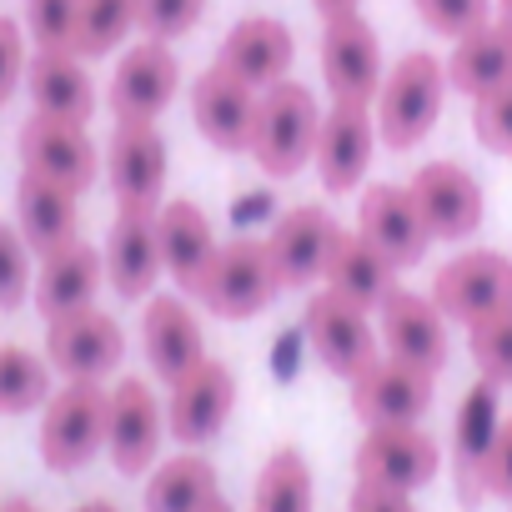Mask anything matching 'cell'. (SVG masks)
I'll list each match as a JSON object with an SVG mask.
<instances>
[{"mask_svg": "<svg viewBox=\"0 0 512 512\" xmlns=\"http://www.w3.org/2000/svg\"><path fill=\"white\" fill-rule=\"evenodd\" d=\"M447 91H452L447 61H437L432 51H407V56L387 71V81H382V91H377V101H372L382 146H392V151L422 146V141L432 136V126L442 121Z\"/></svg>", "mask_w": 512, "mask_h": 512, "instance_id": "obj_1", "label": "cell"}, {"mask_svg": "<svg viewBox=\"0 0 512 512\" xmlns=\"http://www.w3.org/2000/svg\"><path fill=\"white\" fill-rule=\"evenodd\" d=\"M317 131H322V111L317 96L302 81H277L262 91L256 106V131H251V161L272 181H292L297 171L312 166L317 151Z\"/></svg>", "mask_w": 512, "mask_h": 512, "instance_id": "obj_2", "label": "cell"}, {"mask_svg": "<svg viewBox=\"0 0 512 512\" xmlns=\"http://www.w3.org/2000/svg\"><path fill=\"white\" fill-rule=\"evenodd\" d=\"M106 387L101 382H66L51 392V402L41 407V462L51 472H81L96 462V452H106Z\"/></svg>", "mask_w": 512, "mask_h": 512, "instance_id": "obj_3", "label": "cell"}, {"mask_svg": "<svg viewBox=\"0 0 512 512\" xmlns=\"http://www.w3.org/2000/svg\"><path fill=\"white\" fill-rule=\"evenodd\" d=\"M302 337L312 347V357L342 377V382H357L377 357H382V337H377V317L362 312L357 302L337 297V292H312L307 307H302Z\"/></svg>", "mask_w": 512, "mask_h": 512, "instance_id": "obj_4", "label": "cell"}, {"mask_svg": "<svg viewBox=\"0 0 512 512\" xmlns=\"http://www.w3.org/2000/svg\"><path fill=\"white\" fill-rule=\"evenodd\" d=\"M427 297L437 302V312L447 322L477 327V322L512 307V256H502L492 246H467L452 262L437 267Z\"/></svg>", "mask_w": 512, "mask_h": 512, "instance_id": "obj_5", "label": "cell"}, {"mask_svg": "<svg viewBox=\"0 0 512 512\" xmlns=\"http://www.w3.org/2000/svg\"><path fill=\"white\" fill-rule=\"evenodd\" d=\"M277 292L282 287H277V272L267 262L262 236H236V241H221L196 302L221 322H251V317H262L272 307Z\"/></svg>", "mask_w": 512, "mask_h": 512, "instance_id": "obj_6", "label": "cell"}, {"mask_svg": "<svg viewBox=\"0 0 512 512\" xmlns=\"http://www.w3.org/2000/svg\"><path fill=\"white\" fill-rule=\"evenodd\" d=\"M387 81L382 66V41L362 11H342L322 21V86L332 101H357L372 106Z\"/></svg>", "mask_w": 512, "mask_h": 512, "instance_id": "obj_7", "label": "cell"}, {"mask_svg": "<svg viewBox=\"0 0 512 512\" xmlns=\"http://www.w3.org/2000/svg\"><path fill=\"white\" fill-rule=\"evenodd\" d=\"M166 442V402L146 377H121L106 397V457L121 477H146Z\"/></svg>", "mask_w": 512, "mask_h": 512, "instance_id": "obj_8", "label": "cell"}, {"mask_svg": "<svg viewBox=\"0 0 512 512\" xmlns=\"http://www.w3.org/2000/svg\"><path fill=\"white\" fill-rule=\"evenodd\" d=\"M176 91H181L176 51L166 41H136L116 61V76L106 86V106H111L116 126H156V116H166Z\"/></svg>", "mask_w": 512, "mask_h": 512, "instance_id": "obj_9", "label": "cell"}, {"mask_svg": "<svg viewBox=\"0 0 512 512\" xmlns=\"http://www.w3.org/2000/svg\"><path fill=\"white\" fill-rule=\"evenodd\" d=\"M236 412V377L226 362L216 357H201L191 372H181L171 387H166V432L181 442V447H206L226 432Z\"/></svg>", "mask_w": 512, "mask_h": 512, "instance_id": "obj_10", "label": "cell"}, {"mask_svg": "<svg viewBox=\"0 0 512 512\" xmlns=\"http://www.w3.org/2000/svg\"><path fill=\"white\" fill-rule=\"evenodd\" d=\"M337 236H342V226L332 221L327 206H292V211H282L272 221V231L262 236L267 262L277 272V287L282 292H302V287L322 282Z\"/></svg>", "mask_w": 512, "mask_h": 512, "instance_id": "obj_11", "label": "cell"}, {"mask_svg": "<svg viewBox=\"0 0 512 512\" xmlns=\"http://www.w3.org/2000/svg\"><path fill=\"white\" fill-rule=\"evenodd\" d=\"M171 151L156 126H116L106 141V181L116 211H161L166 206Z\"/></svg>", "mask_w": 512, "mask_h": 512, "instance_id": "obj_12", "label": "cell"}, {"mask_svg": "<svg viewBox=\"0 0 512 512\" xmlns=\"http://www.w3.org/2000/svg\"><path fill=\"white\" fill-rule=\"evenodd\" d=\"M46 357L66 382H106L126 357V332L111 312L86 307L46 322Z\"/></svg>", "mask_w": 512, "mask_h": 512, "instance_id": "obj_13", "label": "cell"}, {"mask_svg": "<svg viewBox=\"0 0 512 512\" xmlns=\"http://www.w3.org/2000/svg\"><path fill=\"white\" fill-rule=\"evenodd\" d=\"M407 191H412V201H417L432 241H467V236H477V226L487 216L482 181L467 166H457V161H427V166H417L412 181H407Z\"/></svg>", "mask_w": 512, "mask_h": 512, "instance_id": "obj_14", "label": "cell"}, {"mask_svg": "<svg viewBox=\"0 0 512 512\" xmlns=\"http://www.w3.org/2000/svg\"><path fill=\"white\" fill-rule=\"evenodd\" d=\"M352 387V417L362 427H412L427 417L432 407V392H437V377L412 367V362H397V357H377Z\"/></svg>", "mask_w": 512, "mask_h": 512, "instance_id": "obj_15", "label": "cell"}, {"mask_svg": "<svg viewBox=\"0 0 512 512\" xmlns=\"http://www.w3.org/2000/svg\"><path fill=\"white\" fill-rule=\"evenodd\" d=\"M377 116L372 106H357V101H332L322 111V131H317V151H312V166H317V181L332 191V196H347L367 181V166H372V151H377Z\"/></svg>", "mask_w": 512, "mask_h": 512, "instance_id": "obj_16", "label": "cell"}, {"mask_svg": "<svg viewBox=\"0 0 512 512\" xmlns=\"http://www.w3.org/2000/svg\"><path fill=\"white\" fill-rule=\"evenodd\" d=\"M357 482H377V487H397V492H417L442 472V447L432 432L412 427H367L357 442Z\"/></svg>", "mask_w": 512, "mask_h": 512, "instance_id": "obj_17", "label": "cell"}, {"mask_svg": "<svg viewBox=\"0 0 512 512\" xmlns=\"http://www.w3.org/2000/svg\"><path fill=\"white\" fill-rule=\"evenodd\" d=\"M357 231L387 256L397 272L417 267L427 256V246H432V231H427L412 191L397 186V181H367L362 186V196H357Z\"/></svg>", "mask_w": 512, "mask_h": 512, "instance_id": "obj_18", "label": "cell"}, {"mask_svg": "<svg viewBox=\"0 0 512 512\" xmlns=\"http://www.w3.org/2000/svg\"><path fill=\"white\" fill-rule=\"evenodd\" d=\"M161 211H116L111 231H106V287L121 302H146L156 297V282L166 272L161 256Z\"/></svg>", "mask_w": 512, "mask_h": 512, "instance_id": "obj_19", "label": "cell"}, {"mask_svg": "<svg viewBox=\"0 0 512 512\" xmlns=\"http://www.w3.org/2000/svg\"><path fill=\"white\" fill-rule=\"evenodd\" d=\"M226 76L246 81L251 91H267L277 81H292V66H297V36L287 21L277 16H246L236 21L221 46H216V61Z\"/></svg>", "mask_w": 512, "mask_h": 512, "instance_id": "obj_20", "label": "cell"}, {"mask_svg": "<svg viewBox=\"0 0 512 512\" xmlns=\"http://www.w3.org/2000/svg\"><path fill=\"white\" fill-rule=\"evenodd\" d=\"M21 161H26V171H36V176H46V181H56L76 196L91 191L101 166H106V156L96 151L86 126L51 121V116H31L21 126Z\"/></svg>", "mask_w": 512, "mask_h": 512, "instance_id": "obj_21", "label": "cell"}, {"mask_svg": "<svg viewBox=\"0 0 512 512\" xmlns=\"http://www.w3.org/2000/svg\"><path fill=\"white\" fill-rule=\"evenodd\" d=\"M377 337H382V352L397 357V362H412L422 372H442L447 357H452V342H447V317L437 312L432 297L422 292H407L397 287L382 307H377Z\"/></svg>", "mask_w": 512, "mask_h": 512, "instance_id": "obj_22", "label": "cell"}, {"mask_svg": "<svg viewBox=\"0 0 512 512\" xmlns=\"http://www.w3.org/2000/svg\"><path fill=\"white\" fill-rule=\"evenodd\" d=\"M256 106H262V91H251L246 81L226 76L221 66H206L196 81H191V121L196 131L236 156V151H251V131H256Z\"/></svg>", "mask_w": 512, "mask_h": 512, "instance_id": "obj_23", "label": "cell"}, {"mask_svg": "<svg viewBox=\"0 0 512 512\" xmlns=\"http://www.w3.org/2000/svg\"><path fill=\"white\" fill-rule=\"evenodd\" d=\"M106 287V256L91 246V241H66L56 251L41 256V272H36V312L46 322L56 317H71V312H86L96 307V292Z\"/></svg>", "mask_w": 512, "mask_h": 512, "instance_id": "obj_24", "label": "cell"}, {"mask_svg": "<svg viewBox=\"0 0 512 512\" xmlns=\"http://www.w3.org/2000/svg\"><path fill=\"white\" fill-rule=\"evenodd\" d=\"M141 352H146L151 372L166 387L206 357V337H201V322H196L186 297H171V292L146 297V307H141Z\"/></svg>", "mask_w": 512, "mask_h": 512, "instance_id": "obj_25", "label": "cell"}, {"mask_svg": "<svg viewBox=\"0 0 512 512\" xmlns=\"http://www.w3.org/2000/svg\"><path fill=\"white\" fill-rule=\"evenodd\" d=\"M156 221H161L166 277L181 287V297H196V292H201V282H206V272H211V262H216V251H221L211 216H206L196 201L176 196V201H166V206H161V216H156Z\"/></svg>", "mask_w": 512, "mask_h": 512, "instance_id": "obj_26", "label": "cell"}, {"mask_svg": "<svg viewBox=\"0 0 512 512\" xmlns=\"http://www.w3.org/2000/svg\"><path fill=\"white\" fill-rule=\"evenodd\" d=\"M497 392H502V387H492L487 377H477V382L462 392L457 417H452V457H457L452 467H457V497H462L467 512L482 502V457H487V447H492V437H497V427H502Z\"/></svg>", "mask_w": 512, "mask_h": 512, "instance_id": "obj_27", "label": "cell"}, {"mask_svg": "<svg viewBox=\"0 0 512 512\" xmlns=\"http://www.w3.org/2000/svg\"><path fill=\"white\" fill-rule=\"evenodd\" d=\"M26 91H31L36 116L76 121V126L96 116V81L86 71V56L76 51H36L26 71Z\"/></svg>", "mask_w": 512, "mask_h": 512, "instance_id": "obj_28", "label": "cell"}, {"mask_svg": "<svg viewBox=\"0 0 512 512\" xmlns=\"http://www.w3.org/2000/svg\"><path fill=\"white\" fill-rule=\"evenodd\" d=\"M322 287L357 302L362 312H377L392 292H397V267L362 236V231H342L332 246V262L322 272Z\"/></svg>", "mask_w": 512, "mask_h": 512, "instance_id": "obj_29", "label": "cell"}, {"mask_svg": "<svg viewBox=\"0 0 512 512\" xmlns=\"http://www.w3.org/2000/svg\"><path fill=\"white\" fill-rule=\"evenodd\" d=\"M16 226L26 236V246L36 256L66 246L81 236V211H76V191L36 176V171H21L16 181Z\"/></svg>", "mask_w": 512, "mask_h": 512, "instance_id": "obj_30", "label": "cell"}, {"mask_svg": "<svg viewBox=\"0 0 512 512\" xmlns=\"http://www.w3.org/2000/svg\"><path fill=\"white\" fill-rule=\"evenodd\" d=\"M221 497V477L211 467V457H201L196 447L156 462L146 472L141 487V512H206Z\"/></svg>", "mask_w": 512, "mask_h": 512, "instance_id": "obj_31", "label": "cell"}, {"mask_svg": "<svg viewBox=\"0 0 512 512\" xmlns=\"http://www.w3.org/2000/svg\"><path fill=\"white\" fill-rule=\"evenodd\" d=\"M447 81H452V91L467 96V101H482V96H492L497 86H507V81H512V36H507L497 21H487V26L467 31L462 41H452Z\"/></svg>", "mask_w": 512, "mask_h": 512, "instance_id": "obj_32", "label": "cell"}, {"mask_svg": "<svg viewBox=\"0 0 512 512\" xmlns=\"http://www.w3.org/2000/svg\"><path fill=\"white\" fill-rule=\"evenodd\" d=\"M317 502V482H312V462L302 457V447H277L251 487V512H312Z\"/></svg>", "mask_w": 512, "mask_h": 512, "instance_id": "obj_33", "label": "cell"}, {"mask_svg": "<svg viewBox=\"0 0 512 512\" xmlns=\"http://www.w3.org/2000/svg\"><path fill=\"white\" fill-rule=\"evenodd\" d=\"M51 357L16 347V342H0V417H26L41 412L51 402Z\"/></svg>", "mask_w": 512, "mask_h": 512, "instance_id": "obj_34", "label": "cell"}, {"mask_svg": "<svg viewBox=\"0 0 512 512\" xmlns=\"http://www.w3.org/2000/svg\"><path fill=\"white\" fill-rule=\"evenodd\" d=\"M131 31H141V0H81V21H76V56L96 61L111 56Z\"/></svg>", "mask_w": 512, "mask_h": 512, "instance_id": "obj_35", "label": "cell"}, {"mask_svg": "<svg viewBox=\"0 0 512 512\" xmlns=\"http://www.w3.org/2000/svg\"><path fill=\"white\" fill-rule=\"evenodd\" d=\"M467 352L477 362V377H487L492 387H512V307L467 327Z\"/></svg>", "mask_w": 512, "mask_h": 512, "instance_id": "obj_36", "label": "cell"}, {"mask_svg": "<svg viewBox=\"0 0 512 512\" xmlns=\"http://www.w3.org/2000/svg\"><path fill=\"white\" fill-rule=\"evenodd\" d=\"M31 246L21 236L16 221H0V312H21L36 292V272H31Z\"/></svg>", "mask_w": 512, "mask_h": 512, "instance_id": "obj_37", "label": "cell"}, {"mask_svg": "<svg viewBox=\"0 0 512 512\" xmlns=\"http://www.w3.org/2000/svg\"><path fill=\"white\" fill-rule=\"evenodd\" d=\"M422 26L442 41H462L467 31L487 26L497 16V0H412Z\"/></svg>", "mask_w": 512, "mask_h": 512, "instance_id": "obj_38", "label": "cell"}, {"mask_svg": "<svg viewBox=\"0 0 512 512\" xmlns=\"http://www.w3.org/2000/svg\"><path fill=\"white\" fill-rule=\"evenodd\" d=\"M81 0H26V36L36 51H71L76 46Z\"/></svg>", "mask_w": 512, "mask_h": 512, "instance_id": "obj_39", "label": "cell"}, {"mask_svg": "<svg viewBox=\"0 0 512 512\" xmlns=\"http://www.w3.org/2000/svg\"><path fill=\"white\" fill-rule=\"evenodd\" d=\"M206 0H141V36L146 41H181L201 26Z\"/></svg>", "mask_w": 512, "mask_h": 512, "instance_id": "obj_40", "label": "cell"}, {"mask_svg": "<svg viewBox=\"0 0 512 512\" xmlns=\"http://www.w3.org/2000/svg\"><path fill=\"white\" fill-rule=\"evenodd\" d=\"M472 136L492 156H512V81L497 86L492 96L472 101Z\"/></svg>", "mask_w": 512, "mask_h": 512, "instance_id": "obj_41", "label": "cell"}, {"mask_svg": "<svg viewBox=\"0 0 512 512\" xmlns=\"http://www.w3.org/2000/svg\"><path fill=\"white\" fill-rule=\"evenodd\" d=\"M26 71H31L26 26L16 16H0V106L16 96V86H26Z\"/></svg>", "mask_w": 512, "mask_h": 512, "instance_id": "obj_42", "label": "cell"}, {"mask_svg": "<svg viewBox=\"0 0 512 512\" xmlns=\"http://www.w3.org/2000/svg\"><path fill=\"white\" fill-rule=\"evenodd\" d=\"M482 497L512 502V417H502V427L482 457Z\"/></svg>", "mask_w": 512, "mask_h": 512, "instance_id": "obj_43", "label": "cell"}, {"mask_svg": "<svg viewBox=\"0 0 512 512\" xmlns=\"http://www.w3.org/2000/svg\"><path fill=\"white\" fill-rule=\"evenodd\" d=\"M347 512H417V502H412V492L377 487V482H357L352 497H347Z\"/></svg>", "mask_w": 512, "mask_h": 512, "instance_id": "obj_44", "label": "cell"}, {"mask_svg": "<svg viewBox=\"0 0 512 512\" xmlns=\"http://www.w3.org/2000/svg\"><path fill=\"white\" fill-rule=\"evenodd\" d=\"M317 6V16L327 21V16H342V11H362V0H312Z\"/></svg>", "mask_w": 512, "mask_h": 512, "instance_id": "obj_45", "label": "cell"}, {"mask_svg": "<svg viewBox=\"0 0 512 512\" xmlns=\"http://www.w3.org/2000/svg\"><path fill=\"white\" fill-rule=\"evenodd\" d=\"M0 512H41V502H31V497H6V502H0Z\"/></svg>", "mask_w": 512, "mask_h": 512, "instance_id": "obj_46", "label": "cell"}, {"mask_svg": "<svg viewBox=\"0 0 512 512\" xmlns=\"http://www.w3.org/2000/svg\"><path fill=\"white\" fill-rule=\"evenodd\" d=\"M71 512H121L111 497H91V502H81V507H71Z\"/></svg>", "mask_w": 512, "mask_h": 512, "instance_id": "obj_47", "label": "cell"}, {"mask_svg": "<svg viewBox=\"0 0 512 512\" xmlns=\"http://www.w3.org/2000/svg\"><path fill=\"white\" fill-rule=\"evenodd\" d=\"M492 21H497V26L512 36V0H497V16H492Z\"/></svg>", "mask_w": 512, "mask_h": 512, "instance_id": "obj_48", "label": "cell"}, {"mask_svg": "<svg viewBox=\"0 0 512 512\" xmlns=\"http://www.w3.org/2000/svg\"><path fill=\"white\" fill-rule=\"evenodd\" d=\"M206 512H236V507H231V502H226V497H216V502H211V507H206Z\"/></svg>", "mask_w": 512, "mask_h": 512, "instance_id": "obj_49", "label": "cell"}, {"mask_svg": "<svg viewBox=\"0 0 512 512\" xmlns=\"http://www.w3.org/2000/svg\"><path fill=\"white\" fill-rule=\"evenodd\" d=\"M507 512H512V502H507Z\"/></svg>", "mask_w": 512, "mask_h": 512, "instance_id": "obj_50", "label": "cell"}]
</instances>
